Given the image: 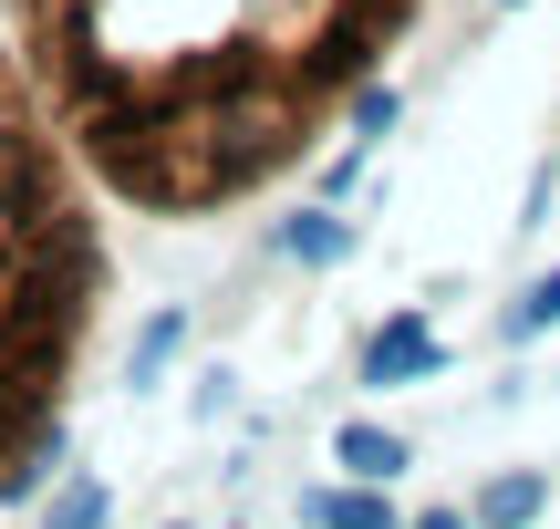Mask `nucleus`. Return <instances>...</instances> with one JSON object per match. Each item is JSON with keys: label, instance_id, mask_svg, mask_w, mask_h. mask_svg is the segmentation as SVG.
<instances>
[{"label": "nucleus", "instance_id": "obj_1", "mask_svg": "<svg viewBox=\"0 0 560 529\" xmlns=\"http://www.w3.org/2000/svg\"><path fill=\"white\" fill-rule=\"evenodd\" d=\"M425 374H446V343L425 332V311H395L363 343V385H425Z\"/></svg>", "mask_w": 560, "mask_h": 529}, {"label": "nucleus", "instance_id": "obj_2", "mask_svg": "<svg viewBox=\"0 0 560 529\" xmlns=\"http://www.w3.org/2000/svg\"><path fill=\"white\" fill-rule=\"evenodd\" d=\"M540 498H550V478H540V468H509V478H488V489H478L467 529H529V519H540Z\"/></svg>", "mask_w": 560, "mask_h": 529}, {"label": "nucleus", "instance_id": "obj_3", "mask_svg": "<svg viewBox=\"0 0 560 529\" xmlns=\"http://www.w3.org/2000/svg\"><path fill=\"white\" fill-rule=\"evenodd\" d=\"M332 457H342V478H353V489H384V478H405V436H395V426H342V436H332Z\"/></svg>", "mask_w": 560, "mask_h": 529}, {"label": "nucleus", "instance_id": "obj_4", "mask_svg": "<svg viewBox=\"0 0 560 529\" xmlns=\"http://www.w3.org/2000/svg\"><path fill=\"white\" fill-rule=\"evenodd\" d=\"M342 249H353V228H342L332 208H301V219L280 228V260H301V270H332Z\"/></svg>", "mask_w": 560, "mask_h": 529}, {"label": "nucleus", "instance_id": "obj_5", "mask_svg": "<svg viewBox=\"0 0 560 529\" xmlns=\"http://www.w3.org/2000/svg\"><path fill=\"white\" fill-rule=\"evenodd\" d=\"M301 519H312V529H405L384 498H363V489H312V498H301Z\"/></svg>", "mask_w": 560, "mask_h": 529}, {"label": "nucleus", "instance_id": "obj_6", "mask_svg": "<svg viewBox=\"0 0 560 529\" xmlns=\"http://www.w3.org/2000/svg\"><path fill=\"white\" fill-rule=\"evenodd\" d=\"M177 343H187V322H177V311H156V322H145V343H136V385H156V374L177 364Z\"/></svg>", "mask_w": 560, "mask_h": 529}, {"label": "nucleus", "instance_id": "obj_7", "mask_svg": "<svg viewBox=\"0 0 560 529\" xmlns=\"http://www.w3.org/2000/svg\"><path fill=\"white\" fill-rule=\"evenodd\" d=\"M550 322H560V270H550V281H529L520 311H509V332H520V343H529V332H550Z\"/></svg>", "mask_w": 560, "mask_h": 529}, {"label": "nucleus", "instance_id": "obj_8", "mask_svg": "<svg viewBox=\"0 0 560 529\" xmlns=\"http://www.w3.org/2000/svg\"><path fill=\"white\" fill-rule=\"evenodd\" d=\"M94 519H104V489H94V478H83V489H62L52 509H42V529H94Z\"/></svg>", "mask_w": 560, "mask_h": 529}, {"label": "nucleus", "instance_id": "obj_9", "mask_svg": "<svg viewBox=\"0 0 560 529\" xmlns=\"http://www.w3.org/2000/svg\"><path fill=\"white\" fill-rule=\"evenodd\" d=\"M416 529H467V519H457V509H436V519H416Z\"/></svg>", "mask_w": 560, "mask_h": 529}]
</instances>
